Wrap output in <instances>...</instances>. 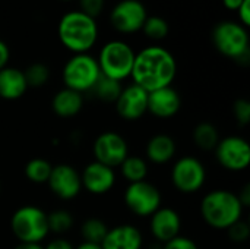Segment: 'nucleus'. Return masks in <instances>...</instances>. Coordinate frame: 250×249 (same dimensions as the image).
I'll use <instances>...</instances> for the list:
<instances>
[{"instance_id": "obj_1", "label": "nucleus", "mask_w": 250, "mask_h": 249, "mask_svg": "<svg viewBox=\"0 0 250 249\" xmlns=\"http://www.w3.org/2000/svg\"><path fill=\"white\" fill-rule=\"evenodd\" d=\"M176 72L177 63L174 56L161 45H149L135 54L130 78L135 85L151 92L171 87Z\"/></svg>"}, {"instance_id": "obj_2", "label": "nucleus", "mask_w": 250, "mask_h": 249, "mask_svg": "<svg viewBox=\"0 0 250 249\" xmlns=\"http://www.w3.org/2000/svg\"><path fill=\"white\" fill-rule=\"evenodd\" d=\"M60 43L75 54L88 53L98 40L97 21L81 10L64 13L57 25Z\"/></svg>"}, {"instance_id": "obj_3", "label": "nucleus", "mask_w": 250, "mask_h": 249, "mask_svg": "<svg viewBox=\"0 0 250 249\" xmlns=\"http://www.w3.org/2000/svg\"><path fill=\"white\" fill-rule=\"evenodd\" d=\"M243 205L234 192L215 189L208 192L201 203V216L205 223L217 230H227L243 216Z\"/></svg>"}, {"instance_id": "obj_4", "label": "nucleus", "mask_w": 250, "mask_h": 249, "mask_svg": "<svg viewBox=\"0 0 250 249\" xmlns=\"http://www.w3.org/2000/svg\"><path fill=\"white\" fill-rule=\"evenodd\" d=\"M10 229L21 244H41L50 233L47 213L35 205H23L12 214Z\"/></svg>"}, {"instance_id": "obj_5", "label": "nucleus", "mask_w": 250, "mask_h": 249, "mask_svg": "<svg viewBox=\"0 0 250 249\" xmlns=\"http://www.w3.org/2000/svg\"><path fill=\"white\" fill-rule=\"evenodd\" d=\"M135 54L133 48L122 40L105 43L97 59L101 75L119 82L125 81L132 73Z\"/></svg>"}, {"instance_id": "obj_6", "label": "nucleus", "mask_w": 250, "mask_h": 249, "mask_svg": "<svg viewBox=\"0 0 250 249\" xmlns=\"http://www.w3.org/2000/svg\"><path fill=\"white\" fill-rule=\"evenodd\" d=\"M100 76L101 72L98 68V62L88 53L73 54L66 62L62 72L64 88L73 90L79 94L92 91Z\"/></svg>"}, {"instance_id": "obj_7", "label": "nucleus", "mask_w": 250, "mask_h": 249, "mask_svg": "<svg viewBox=\"0 0 250 249\" xmlns=\"http://www.w3.org/2000/svg\"><path fill=\"white\" fill-rule=\"evenodd\" d=\"M212 43L226 57L242 62L249 59V34L239 22L224 21L212 29Z\"/></svg>"}, {"instance_id": "obj_8", "label": "nucleus", "mask_w": 250, "mask_h": 249, "mask_svg": "<svg viewBox=\"0 0 250 249\" xmlns=\"http://www.w3.org/2000/svg\"><path fill=\"white\" fill-rule=\"evenodd\" d=\"M173 186L182 194H195L207 182V169L201 160L192 156L179 158L171 169Z\"/></svg>"}, {"instance_id": "obj_9", "label": "nucleus", "mask_w": 250, "mask_h": 249, "mask_svg": "<svg viewBox=\"0 0 250 249\" xmlns=\"http://www.w3.org/2000/svg\"><path fill=\"white\" fill-rule=\"evenodd\" d=\"M125 204L135 216L151 217L161 207L160 189L148 181L129 183L125 191Z\"/></svg>"}, {"instance_id": "obj_10", "label": "nucleus", "mask_w": 250, "mask_h": 249, "mask_svg": "<svg viewBox=\"0 0 250 249\" xmlns=\"http://www.w3.org/2000/svg\"><path fill=\"white\" fill-rule=\"evenodd\" d=\"M215 157L226 170L243 172L250 163L249 142L237 135L223 138L215 147Z\"/></svg>"}, {"instance_id": "obj_11", "label": "nucleus", "mask_w": 250, "mask_h": 249, "mask_svg": "<svg viewBox=\"0 0 250 249\" xmlns=\"http://www.w3.org/2000/svg\"><path fill=\"white\" fill-rule=\"evenodd\" d=\"M92 154L95 157V161L114 169L120 167V164L129 156V145L120 134L107 131L95 138Z\"/></svg>"}, {"instance_id": "obj_12", "label": "nucleus", "mask_w": 250, "mask_h": 249, "mask_svg": "<svg viewBox=\"0 0 250 249\" xmlns=\"http://www.w3.org/2000/svg\"><path fill=\"white\" fill-rule=\"evenodd\" d=\"M148 12L145 4L139 0H122L110 13V22L113 28L122 34H135L142 29Z\"/></svg>"}, {"instance_id": "obj_13", "label": "nucleus", "mask_w": 250, "mask_h": 249, "mask_svg": "<svg viewBox=\"0 0 250 249\" xmlns=\"http://www.w3.org/2000/svg\"><path fill=\"white\" fill-rule=\"evenodd\" d=\"M47 183L50 191L63 201L76 198L82 191L81 173L70 164L53 166Z\"/></svg>"}, {"instance_id": "obj_14", "label": "nucleus", "mask_w": 250, "mask_h": 249, "mask_svg": "<svg viewBox=\"0 0 250 249\" xmlns=\"http://www.w3.org/2000/svg\"><path fill=\"white\" fill-rule=\"evenodd\" d=\"M114 104L116 112L122 119L129 122L138 120L148 112V92L132 84L122 90Z\"/></svg>"}, {"instance_id": "obj_15", "label": "nucleus", "mask_w": 250, "mask_h": 249, "mask_svg": "<svg viewBox=\"0 0 250 249\" xmlns=\"http://www.w3.org/2000/svg\"><path fill=\"white\" fill-rule=\"evenodd\" d=\"M82 188L92 195H104L110 192L116 183L114 169L98 161L89 163L81 173Z\"/></svg>"}, {"instance_id": "obj_16", "label": "nucleus", "mask_w": 250, "mask_h": 249, "mask_svg": "<svg viewBox=\"0 0 250 249\" xmlns=\"http://www.w3.org/2000/svg\"><path fill=\"white\" fill-rule=\"evenodd\" d=\"M151 235L158 242H168L180 235L182 230V219L180 214L168 207H160L152 216L149 223Z\"/></svg>"}, {"instance_id": "obj_17", "label": "nucleus", "mask_w": 250, "mask_h": 249, "mask_svg": "<svg viewBox=\"0 0 250 249\" xmlns=\"http://www.w3.org/2000/svg\"><path fill=\"white\" fill-rule=\"evenodd\" d=\"M182 107L180 94L173 87H164L148 92V112L158 119H170Z\"/></svg>"}, {"instance_id": "obj_18", "label": "nucleus", "mask_w": 250, "mask_h": 249, "mask_svg": "<svg viewBox=\"0 0 250 249\" xmlns=\"http://www.w3.org/2000/svg\"><path fill=\"white\" fill-rule=\"evenodd\" d=\"M144 238L138 227L132 225H119L108 229L104 241L101 242L103 249H142Z\"/></svg>"}, {"instance_id": "obj_19", "label": "nucleus", "mask_w": 250, "mask_h": 249, "mask_svg": "<svg viewBox=\"0 0 250 249\" xmlns=\"http://www.w3.org/2000/svg\"><path fill=\"white\" fill-rule=\"evenodd\" d=\"M28 90L23 70L6 66L0 69V98L3 100H18Z\"/></svg>"}, {"instance_id": "obj_20", "label": "nucleus", "mask_w": 250, "mask_h": 249, "mask_svg": "<svg viewBox=\"0 0 250 249\" xmlns=\"http://www.w3.org/2000/svg\"><path fill=\"white\" fill-rule=\"evenodd\" d=\"M83 107V97L82 94L69 90V88H63L60 91H57L51 100V109L53 112L63 119H69L76 116Z\"/></svg>"}, {"instance_id": "obj_21", "label": "nucleus", "mask_w": 250, "mask_h": 249, "mask_svg": "<svg viewBox=\"0 0 250 249\" xmlns=\"http://www.w3.org/2000/svg\"><path fill=\"white\" fill-rule=\"evenodd\" d=\"M176 142L170 135H154L146 144V157L154 164H166L176 154Z\"/></svg>"}, {"instance_id": "obj_22", "label": "nucleus", "mask_w": 250, "mask_h": 249, "mask_svg": "<svg viewBox=\"0 0 250 249\" xmlns=\"http://www.w3.org/2000/svg\"><path fill=\"white\" fill-rule=\"evenodd\" d=\"M120 169H122L123 178L129 183L146 181V176H148V163L145 161V158H142L139 156H127L125 158V161L120 164Z\"/></svg>"}, {"instance_id": "obj_23", "label": "nucleus", "mask_w": 250, "mask_h": 249, "mask_svg": "<svg viewBox=\"0 0 250 249\" xmlns=\"http://www.w3.org/2000/svg\"><path fill=\"white\" fill-rule=\"evenodd\" d=\"M193 141L198 148L204 151H212L220 142V135L212 123L202 122L193 129Z\"/></svg>"}, {"instance_id": "obj_24", "label": "nucleus", "mask_w": 250, "mask_h": 249, "mask_svg": "<svg viewBox=\"0 0 250 249\" xmlns=\"http://www.w3.org/2000/svg\"><path fill=\"white\" fill-rule=\"evenodd\" d=\"M51 163L45 158H32L25 164L23 173L25 178L32 183H47L50 175H51Z\"/></svg>"}, {"instance_id": "obj_25", "label": "nucleus", "mask_w": 250, "mask_h": 249, "mask_svg": "<svg viewBox=\"0 0 250 249\" xmlns=\"http://www.w3.org/2000/svg\"><path fill=\"white\" fill-rule=\"evenodd\" d=\"M122 90H123L122 82L101 75L100 79L97 81L95 87L92 88V92L97 95V98H100L104 103H116Z\"/></svg>"}, {"instance_id": "obj_26", "label": "nucleus", "mask_w": 250, "mask_h": 249, "mask_svg": "<svg viewBox=\"0 0 250 249\" xmlns=\"http://www.w3.org/2000/svg\"><path fill=\"white\" fill-rule=\"evenodd\" d=\"M107 232H108L107 225L101 219H95V217L85 220L81 226V235L83 238V242L101 245Z\"/></svg>"}, {"instance_id": "obj_27", "label": "nucleus", "mask_w": 250, "mask_h": 249, "mask_svg": "<svg viewBox=\"0 0 250 249\" xmlns=\"http://www.w3.org/2000/svg\"><path fill=\"white\" fill-rule=\"evenodd\" d=\"M48 219V229L53 233L57 235H63L66 232H69L73 226V216L63 208L54 210L50 214H47Z\"/></svg>"}, {"instance_id": "obj_28", "label": "nucleus", "mask_w": 250, "mask_h": 249, "mask_svg": "<svg viewBox=\"0 0 250 249\" xmlns=\"http://www.w3.org/2000/svg\"><path fill=\"white\" fill-rule=\"evenodd\" d=\"M25 81L28 84V88H40L44 87L48 79H50V69L44 65V63H32L29 65L25 70Z\"/></svg>"}, {"instance_id": "obj_29", "label": "nucleus", "mask_w": 250, "mask_h": 249, "mask_svg": "<svg viewBox=\"0 0 250 249\" xmlns=\"http://www.w3.org/2000/svg\"><path fill=\"white\" fill-rule=\"evenodd\" d=\"M141 31H144V34L148 38L157 41L168 35L170 26H168V22L161 16H148Z\"/></svg>"}, {"instance_id": "obj_30", "label": "nucleus", "mask_w": 250, "mask_h": 249, "mask_svg": "<svg viewBox=\"0 0 250 249\" xmlns=\"http://www.w3.org/2000/svg\"><path fill=\"white\" fill-rule=\"evenodd\" d=\"M229 230V235H230V239L236 244H242V242H246L250 236V227L249 223L245 222L243 219H240L239 222H236L231 227L227 229Z\"/></svg>"}, {"instance_id": "obj_31", "label": "nucleus", "mask_w": 250, "mask_h": 249, "mask_svg": "<svg viewBox=\"0 0 250 249\" xmlns=\"http://www.w3.org/2000/svg\"><path fill=\"white\" fill-rule=\"evenodd\" d=\"M233 114L239 125L246 126L250 123V103L246 98H239L234 101Z\"/></svg>"}, {"instance_id": "obj_32", "label": "nucleus", "mask_w": 250, "mask_h": 249, "mask_svg": "<svg viewBox=\"0 0 250 249\" xmlns=\"http://www.w3.org/2000/svg\"><path fill=\"white\" fill-rule=\"evenodd\" d=\"M81 4V12H83L85 15L91 16V18H97L103 9H104V0H79Z\"/></svg>"}, {"instance_id": "obj_33", "label": "nucleus", "mask_w": 250, "mask_h": 249, "mask_svg": "<svg viewBox=\"0 0 250 249\" xmlns=\"http://www.w3.org/2000/svg\"><path fill=\"white\" fill-rule=\"evenodd\" d=\"M161 249H199V248H198V245H196L192 239H189V238H186V236H180V235H179L177 238H174V239H171V241L166 242Z\"/></svg>"}, {"instance_id": "obj_34", "label": "nucleus", "mask_w": 250, "mask_h": 249, "mask_svg": "<svg viewBox=\"0 0 250 249\" xmlns=\"http://www.w3.org/2000/svg\"><path fill=\"white\" fill-rule=\"evenodd\" d=\"M237 15H239V23H242L243 26H249L250 25V0H245L240 7L237 9Z\"/></svg>"}, {"instance_id": "obj_35", "label": "nucleus", "mask_w": 250, "mask_h": 249, "mask_svg": "<svg viewBox=\"0 0 250 249\" xmlns=\"http://www.w3.org/2000/svg\"><path fill=\"white\" fill-rule=\"evenodd\" d=\"M44 249H75V248H73V245H72L69 241H66V239H63V238H56V239L50 241V242L47 244V247H44Z\"/></svg>"}, {"instance_id": "obj_36", "label": "nucleus", "mask_w": 250, "mask_h": 249, "mask_svg": "<svg viewBox=\"0 0 250 249\" xmlns=\"http://www.w3.org/2000/svg\"><path fill=\"white\" fill-rule=\"evenodd\" d=\"M9 59H10L9 47H7V44L3 40H0V69H3V68L7 66Z\"/></svg>"}, {"instance_id": "obj_37", "label": "nucleus", "mask_w": 250, "mask_h": 249, "mask_svg": "<svg viewBox=\"0 0 250 249\" xmlns=\"http://www.w3.org/2000/svg\"><path fill=\"white\" fill-rule=\"evenodd\" d=\"M239 197V201L240 204L243 205V208L249 207L250 205V185H245L243 189L240 191V194L237 195Z\"/></svg>"}, {"instance_id": "obj_38", "label": "nucleus", "mask_w": 250, "mask_h": 249, "mask_svg": "<svg viewBox=\"0 0 250 249\" xmlns=\"http://www.w3.org/2000/svg\"><path fill=\"white\" fill-rule=\"evenodd\" d=\"M245 0H223V4L229 9V10H236L240 7V4L243 3Z\"/></svg>"}, {"instance_id": "obj_39", "label": "nucleus", "mask_w": 250, "mask_h": 249, "mask_svg": "<svg viewBox=\"0 0 250 249\" xmlns=\"http://www.w3.org/2000/svg\"><path fill=\"white\" fill-rule=\"evenodd\" d=\"M13 249H44V247H41V244H21L19 242V245Z\"/></svg>"}, {"instance_id": "obj_40", "label": "nucleus", "mask_w": 250, "mask_h": 249, "mask_svg": "<svg viewBox=\"0 0 250 249\" xmlns=\"http://www.w3.org/2000/svg\"><path fill=\"white\" fill-rule=\"evenodd\" d=\"M75 249H103L101 245L98 244H91V242H82L81 245H78Z\"/></svg>"}, {"instance_id": "obj_41", "label": "nucleus", "mask_w": 250, "mask_h": 249, "mask_svg": "<svg viewBox=\"0 0 250 249\" xmlns=\"http://www.w3.org/2000/svg\"><path fill=\"white\" fill-rule=\"evenodd\" d=\"M62 1H72V0H62Z\"/></svg>"}]
</instances>
